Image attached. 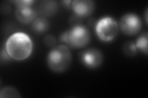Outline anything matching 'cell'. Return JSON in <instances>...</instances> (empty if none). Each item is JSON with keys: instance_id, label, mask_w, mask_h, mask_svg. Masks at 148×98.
Segmentation results:
<instances>
[{"instance_id": "6da1fadb", "label": "cell", "mask_w": 148, "mask_h": 98, "mask_svg": "<svg viewBox=\"0 0 148 98\" xmlns=\"http://www.w3.org/2000/svg\"><path fill=\"white\" fill-rule=\"evenodd\" d=\"M4 50L11 58L16 61H23L30 57L33 50V43L27 34L17 32L8 38Z\"/></svg>"}, {"instance_id": "7a4b0ae2", "label": "cell", "mask_w": 148, "mask_h": 98, "mask_svg": "<svg viewBox=\"0 0 148 98\" xmlns=\"http://www.w3.org/2000/svg\"><path fill=\"white\" fill-rule=\"evenodd\" d=\"M72 56L70 48L66 45H56L47 56L46 62L49 69L54 73H62L70 67Z\"/></svg>"}, {"instance_id": "3957f363", "label": "cell", "mask_w": 148, "mask_h": 98, "mask_svg": "<svg viewBox=\"0 0 148 98\" xmlns=\"http://www.w3.org/2000/svg\"><path fill=\"white\" fill-rule=\"evenodd\" d=\"M90 32L88 28L81 25H75L68 30L61 36V41L73 49H82L90 43Z\"/></svg>"}, {"instance_id": "277c9868", "label": "cell", "mask_w": 148, "mask_h": 98, "mask_svg": "<svg viewBox=\"0 0 148 98\" xmlns=\"http://www.w3.org/2000/svg\"><path fill=\"white\" fill-rule=\"evenodd\" d=\"M95 30L98 38L102 41L108 43L117 36L119 25L114 18L107 16L100 18L97 22Z\"/></svg>"}, {"instance_id": "5b68a950", "label": "cell", "mask_w": 148, "mask_h": 98, "mask_svg": "<svg viewBox=\"0 0 148 98\" xmlns=\"http://www.w3.org/2000/svg\"><path fill=\"white\" fill-rule=\"evenodd\" d=\"M16 4L15 16L17 20L22 24L27 25L33 22L38 16L36 10L32 7V4L35 3L32 0L12 1Z\"/></svg>"}, {"instance_id": "8992f818", "label": "cell", "mask_w": 148, "mask_h": 98, "mask_svg": "<svg viewBox=\"0 0 148 98\" xmlns=\"http://www.w3.org/2000/svg\"><path fill=\"white\" fill-rule=\"evenodd\" d=\"M119 27L123 34L133 36L137 34L141 31L142 23L140 18L137 15L129 13L123 15L120 18Z\"/></svg>"}, {"instance_id": "52a82bcc", "label": "cell", "mask_w": 148, "mask_h": 98, "mask_svg": "<svg viewBox=\"0 0 148 98\" xmlns=\"http://www.w3.org/2000/svg\"><path fill=\"white\" fill-rule=\"evenodd\" d=\"M80 62L84 66L90 69H96L103 63V55L97 49L90 48L82 50L78 55Z\"/></svg>"}, {"instance_id": "ba28073f", "label": "cell", "mask_w": 148, "mask_h": 98, "mask_svg": "<svg viewBox=\"0 0 148 98\" xmlns=\"http://www.w3.org/2000/svg\"><path fill=\"white\" fill-rule=\"evenodd\" d=\"M71 7L75 16L86 18L94 12L95 3L91 0H74L71 3Z\"/></svg>"}, {"instance_id": "9c48e42d", "label": "cell", "mask_w": 148, "mask_h": 98, "mask_svg": "<svg viewBox=\"0 0 148 98\" xmlns=\"http://www.w3.org/2000/svg\"><path fill=\"white\" fill-rule=\"evenodd\" d=\"M38 14L43 17L53 16L58 10V4L55 1H42L36 7Z\"/></svg>"}, {"instance_id": "30bf717a", "label": "cell", "mask_w": 148, "mask_h": 98, "mask_svg": "<svg viewBox=\"0 0 148 98\" xmlns=\"http://www.w3.org/2000/svg\"><path fill=\"white\" fill-rule=\"evenodd\" d=\"M49 24L48 21L43 17L36 18L32 22V28L35 33L37 34H42L49 29Z\"/></svg>"}, {"instance_id": "8fae6325", "label": "cell", "mask_w": 148, "mask_h": 98, "mask_svg": "<svg viewBox=\"0 0 148 98\" xmlns=\"http://www.w3.org/2000/svg\"><path fill=\"white\" fill-rule=\"evenodd\" d=\"M147 32H145L138 37L136 41L135 45L137 50H139L143 53L147 55L148 48H147Z\"/></svg>"}, {"instance_id": "7c38bea8", "label": "cell", "mask_w": 148, "mask_h": 98, "mask_svg": "<svg viewBox=\"0 0 148 98\" xmlns=\"http://www.w3.org/2000/svg\"><path fill=\"white\" fill-rule=\"evenodd\" d=\"M21 96L16 88L11 87L3 88L0 91L1 98H18Z\"/></svg>"}, {"instance_id": "4fadbf2b", "label": "cell", "mask_w": 148, "mask_h": 98, "mask_svg": "<svg viewBox=\"0 0 148 98\" xmlns=\"http://www.w3.org/2000/svg\"><path fill=\"white\" fill-rule=\"evenodd\" d=\"M123 52L128 57H133L137 53V49L135 44L132 41H127L123 45Z\"/></svg>"}, {"instance_id": "5bb4252c", "label": "cell", "mask_w": 148, "mask_h": 98, "mask_svg": "<svg viewBox=\"0 0 148 98\" xmlns=\"http://www.w3.org/2000/svg\"><path fill=\"white\" fill-rule=\"evenodd\" d=\"M44 43L46 46L49 47H54L57 43V40L53 34H48L44 38Z\"/></svg>"}, {"instance_id": "9a60e30c", "label": "cell", "mask_w": 148, "mask_h": 98, "mask_svg": "<svg viewBox=\"0 0 148 98\" xmlns=\"http://www.w3.org/2000/svg\"><path fill=\"white\" fill-rule=\"evenodd\" d=\"M145 17H146V18H145V20H146V24H147V9H146V14H145Z\"/></svg>"}]
</instances>
